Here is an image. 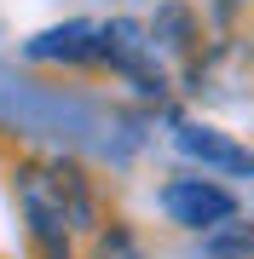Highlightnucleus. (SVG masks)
Instances as JSON below:
<instances>
[{
  "instance_id": "nucleus-7",
  "label": "nucleus",
  "mask_w": 254,
  "mask_h": 259,
  "mask_svg": "<svg viewBox=\"0 0 254 259\" xmlns=\"http://www.w3.org/2000/svg\"><path fill=\"white\" fill-rule=\"evenodd\" d=\"M202 259H254V219H226L202 236Z\"/></svg>"
},
{
  "instance_id": "nucleus-4",
  "label": "nucleus",
  "mask_w": 254,
  "mask_h": 259,
  "mask_svg": "<svg viewBox=\"0 0 254 259\" xmlns=\"http://www.w3.org/2000/svg\"><path fill=\"white\" fill-rule=\"evenodd\" d=\"M29 64H93L98 58V23L93 18H69L58 29H41L35 40H23Z\"/></svg>"
},
{
  "instance_id": "nucleus-3",
  "label": "nucleus",
  "mask_w": 254,
  "mask_h": 259,
  "mask_svg": "<svg viewBox=\"0 0 254 259\" xmlns=\"http://www.w3.org/2000/svg\"><path fill=\"white\" fill-rule=\"evenodd\" d=\"M93 64L127 75L139 93H156V98H162V87H168V81H162V64H156V47H151V35H144L139 18L98 23V58H93Z\"/></svg>"
},
{
  "instance_id": "nucleus-8",
  "label": "nucleus",
  "mask_w": 254,
  "mask_h": 259,
  "mask_svg": "<svg viewBox=\"0 0 254 259\" xmlns=\"http://www.w3.org/2000/svg\"><path fill=\"white\" fill-rule=\"evenodd\" d=\"M87 259H144V248L127 225H98L93 242H87Z\"/></svg>"
},
{
  "instance_id": "nucleus-5",
  "label": "nucleus",
  "mask_w": 254,
  "mask_h": 259,
  "mask_svg": "<svg viewBox=\"0 0 254 259\" xmlns=\"http://www.w3.org/2000/svg\"><path fill=\"white\" fill-rule=\"evenodd\" d=\"M179 150L197 156V161H208V167H226V173H254V150L231 144L226 133H214V127H197V121L179 127Z\"/></svg>"
},
{
  "instance_id": "nucleus-2",
  "label": "nucleus",
  "mask_w": 254,
  "mask_h": 259,
  "mask_svg": "<svg viewBox=\"0 0 254 259\" xmlns=\"http://www.w3.org/2000/svg\"><path fill=\"white\" fill-rule=\"evenodd\" d=\"M156 207L168 213V225L197 231V236H208L214 225L237 219V196H231L226 185H214V179H202V173H179V179H168V185L156 190Z\"/></svg>"
},
{
  "instance_id": "nucleus-6",
  "label": "nucleus",
  "mask_w": 254,
  "mask_h": 259,
  "mask_svg": "<svg viewBox=\"0 0 254 259\" xmlns=\"http://www.w3.org/2000/svg\"><path fill=\"white\" fill-rule=\"evenodd\" d=\"M144 35H151V47L162 52H191L202 40V29H197V18H191V6H179V0H168V6L156 12V23H144Z\"/></svg>"
},
{
  "instance_id": "nucleus-1",
  "label": "nucleus",
  "mask_w": 254,
  "mask_h": 259,
  "mask_svg": "<svg viewBox=\"0 0 254 259\" xmlns=\"http://www.w3.org/2000/svg\"><path fill=\"white\" fill-rule=\"evenodd\" d=\"M12 190H18L35 259H76V231L64 219V202H58V185H52L47 161H18L12 167Z\"/></svg>"
}]
</instances>
